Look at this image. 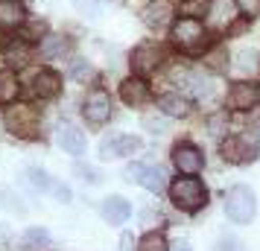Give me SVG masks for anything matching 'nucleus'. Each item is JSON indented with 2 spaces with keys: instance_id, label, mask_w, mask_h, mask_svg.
Listing matches in <instances>:
<instances>
[{
  "instance_id": "nucleus-1",
  "label": "nucleus",
  "mask_w": 260,
  "mask_h": 251,
  "mask_svg": "<svg viewBox=\"0 0 260 251\" xmlns=\"http://www.w3.org/2000/svg\"><path fill=\"white\" fill-rule=\"evenodd\" d=\"M225 213L237 225H248L254 219V213H257V199H254L251 187H246V184L231 187L228 196H225Z\"/></svg>"
},
{
  "instance_id": "nucleus-2",
  "label": "nucleus",
  "mask_w": 260,
  "mask_h": 251,
  "mask_svg": "<svg viewBox=\"0 0 260 251\" xmlns=\"http://www.w3.org/2000/svg\"><path fill=\"white\" fill-rule=\"evenodd\" d=\"M170 199H173L181 210H199V207H205V202H208V190H205V184H202L199 178L187 175V178H176L170 184Z\"/></svg>"
},
{
  "instance_id": "nucleus-3",
  "label": "nucleus",
  "mask_w": 260,
  "mask_h": 251,
  "mask_svg": "<svg viewBox=\"0 0 260 251\" xmlns=\"http://www.w3.org/2000/svg\"><path fill=\"white\" fill-rule=\"evenodd\" d=\"M173 44L184 53H202V47L208 44V32L196 18H181L173 26Z\"/></svg>"
},
{
  "instance_id": "nucleus-4",
  "label": "nucleus",
  "mask_w": 260,
  "mask_h": 251,
  "mask_svg": "<svg viewBox=\"0 0 260 251\" xmlns=\"http://www.w3.org/2000/svg\"><path fill=\"white\" fill-rule=\"evenodd\" d=\"M3 123H6V129H9L15 137H29V134H36V129H38V114L29 105H12V108H6Z\"/></svg>"
},
{
  "instance_id": "nucleus-5",
  "label": "nucleus",
  "mask_w": 260,
  "mask_h": 251,
  "mask_svg": "<svg viewBox=\"0 0 260 251\" xmlns=\"http://www.w3.org/2000/svg\"><path fill=\"white\" fill-rule=\"evenodd\" d=\"M257 152H260V144L254 137H248V134H231L222 144V155L231 164H248V161L257 158Z\"/></svg>"
},
{
  "instance_id": "nucleus-6",
  "label": "nucleus",
  "mask_w": 260,
  "mask_h": 251,
  "mask_svg": "<svg viewBox=\"0 0 260 251\" xmlns=\"http://www.w3.org/2000/svg\"><path fill=\"white\" fill-rule=\"evenodd\" d=\"M161 61H164V50L158 47V44H138V47L132 50V70L138 73V76H149L161 67Z\"/></svg>"
},
{
  "instance_id": "nucleus-7",
  "label": "nucleus",
  "mask_w": 260,
  "mask_h": 251,
  "mask_svg": "<svg viewBox=\"0 0 260 251\" xmlns=\"http://www.w3.org/2000/svg\"><path fill=\"white\" fill-rule=\"evenodd\" d=\"M82 114L91 126H103L108 117H111V96L103 91V88H94L91 94L85 96V105H82Z\"/></svg>"
},
{
  "instance_id": "nucleus-8",
  "label": "nucleus",
  "mask_w": 260,
  "mask_h": 251,
  "mask_svg": "<svg viewBox=\"0 0 260 251\" xmlns=\"http://www.w3.org/2000/svg\"><path fill=\"white\" fill-rule=\"evenodd\" d=\"M126 175H129L132 181L143 184L146 190H152V193H161L167 187V172L161 167H152V164H132V167L126 169Z\"/></svg>"
},
{
  "instance_id": "nucleus-9",
  "label": "nucleus",
  "mask_w": 260,
  "mask_h": 251,
  "mask_svg": "<svg viewBox=\"0 0 260 251\" xmlns=\"http://www.w3.org/2000/svg\"><path fill=\"white\" fill-rule=\"evenodd\" d=\"M260 102V85L254 82H237L228 91V108L234 111H251Z\"/></svg>"
},
{
  "instance_id": "nucleus-10",
  "label": "nucleus",
  "mask_w": 260,
  "mask_h": 251,
  "mask_svg": "<svg viewBox=\"0 0 260 251\" xmlns=\"http://www.w3.org/2000/svg\"><path fill=\"white\" fill-rule=\"evenodd\" d=\"M141 149V140L132 137V134H117V137H106L100 144V158L103 161H111V158H120V155H132Z\"/></svg>"
},
{
  "instance_id": "nucleus-11",
  "label": "nucleus",
  "mask_w": 260,
  "mask_h": 251,
  "mask_svg": "<svg viewBox=\"0 0 260 251\" xmlns=\"http://www.w3.org/2000/svg\"><path fill=\"white\" fill-rule=\"evenodd\" d=\"M173 164H176L184 175H196L202 169V164H205V158H202V152L193 144H181V146H176V152H173Z\"/></svg>"
},
{
  "instance_id": "nucleus-12",
  "label": "nucleus",
  "mask_w": 260,
  "mask_h": 251,
  "mask_svg": "<svg viewBox=\"0 0 260 251\" xmlns=\"http://www.w3.org/2000/svg\"><path fill=\"white\" fill-rule=\"evenodd\" d=\"M56 140H59V146L64 152H71V155H82L85 152V134L79 132L76 126H71V123H61L59 126Z\"/></svg>"
},
{
  "instance_id": "nucleus-13",
  "label": "nucleus",
  "mask_w": 260,
  "mask_h": 251,
  "mask_svg": "<svg viewBox=\"0 0 260 251\" xmlns=\"http://www.w3.org/2000/svg\"><path fill=\"white\" fill-rule=\"evenodd\" d=\"M129 216H132V204L123 196H108L106 202H103V219H106L108 225H123Z\"/></svg>"
},
{
  "instance_id": "nucleus-14",
  "label": "nucleus",
  "mask_w": 260,
  "mask_h": 251,
  "mask_svg": "<svg viewBox=\"0 0 260 251\" xmlns=\"http://www.w3.org/2000/svg\"><path fill=\"white\" fill-rule=\"evenodd\" d=\"M120 99L132 108H141L146 105V99H149V91H146V82L141 79H126V82L120 85Z\"/></svg>"
},
{
  "instance_id": "nucleus-15",
  "label": "nucleus",
  "mask_w": 260,
  "mask_h": 251,
  "mask_svg": "<svg viewBox=\"0 0 260 251\" xmlns=\"http://www.w3.org/2000/svg\"><path fill=\"white\" fill-rule=\"evenodd\" d=\"M32 91L38 96H44V99H53V96H59L61 91V76L56 70H41L36 76V85H32Z\"/></svg>"
},
{
  "instance_id": "nucleus-16",
  "label": "nucleus",
  "mask_w": 260,
  "mask_h": 251,
  "mask_svg": "<svg viewBox=\"0 0 260 251\" xmlns=\"http://www.w3.org/2000/svg\"><path fill=\"white\" fill-rule=\"evenodd\" d=\"M24 24V6L18 0H0V26L3 29H15Z\"/></svg>"
},
{
  "instance_id": "nucleus-17",
  "label": "nucleus",
  "mask_w": 260,
  "mask_h": 251,
  "mask_svg": "<svg viewBox=\"0 0 260 251\" xmlns=\"http://www.w3.org/2000/svg\"><path fill=\"white\" fill-rule=\"evenodd\" d=\"M170 18H173V6L167 0H152L143 9V21L149 26H164V24H170Z\"/></svg>"
},
{
  "instance_id": "nucleus-18",
  "label": "nucleus",
  "mask_w": 260,
  "mask_h": 251,
  "mask_svg": "<svg viewBox=\"0 0 260 251\" xmlns=\"http://www.w3.org/2000/svg\"><path fill=\"white\" fill-rule=\"evenodd\" d=\"M158 105H161V111H164L167 117H187L190 108H193L190 105V99L187 96H181V94H164Z\"/></svg>"
},
{
  "instance_id": "nucleus-19",
  "label": "nucleus",
  "mask_w": 260,
  "mask_h": 251,
  "mask_svg": "<svg viewBox=\"0 0 260 251\" xmlns=\"http://www.w3.org/2000/svg\"><path fill=\"white\" fill-rule=\"evenodd\" d=\"M41 53L44 56H61V53H68V38L64 35H44V44H41Z\"/></svg>"
},
{
  "instance_id": "nucleus-20",
  "label": "nucleus",
  "mask_w": 260,
  "mask_h": 251,
  "mask_svg": "<svg viewBox=\"0 0 260 251\" xmlns=\"http://www.w3.org/2000/svg\"><path fill=\"white\" fill-rule=\"evenodd\" d=\"M237 70H240V76H248V73L257 70V53L254 50H240L237 53Z\"/></svg>"
},
{
  "instance_id": "nucleus-21",
  "label": "nucleus",
  "mask_w": 260,
  "mask_h": 251,
  "mask_svg": "<svg viewBox=\"0 0 260 251\" xmlns=\"http://www.w3.org/2000/svg\"><path fill=\"white\" fill-rule=\"evenodd\" d=\"M47 242H50V234L44 228H29L24 234V245H29V248H44Z\"/></svg>"
},
{
  "instance_id": "nucleus-22",
  "label": "nucleus",
  "mask_w": 260,
  "mask_h": 251,
  "mask_svg": "<svg viewBox=\"0 0 260 251\" xmlns=\"http://www.w3.org/2000/svg\"><path fill=\"white\" fill-rule=\"evenodd\" d=\"M138 251H167V237L164 234H146V237L141 239V248Z\"/></svg>"
},
{
  "instance_id": "nucleus-23",
  "label": "nucleus",
  "mask_w": 260,
  "mask_h": 251,
  "mask_svg": "<svg viewBox=\"0 0 260 251\" xmlns=\"http://www.w3.org/2000/svg\"><path fill=\"white\" fill-rule=\"evenodd\" d=\"M6 61L12 64V67H21L26 61V47H24V41H15V44H9L6 47Z\"/></svg>"
},
{
  "instance_id": "nucleus-24",
  "label": "nucleus",
  "mask_w": 260,
  "mask_h": 251,
  "mask_svg": "<svg viewBox=\"0 0 260 251\" xmlns=\"http://www.w3.org/2000/svg\"><path fill=\"white\" fill-rule=\"evenodd\" d=\"M15 96H18V82H15L9 73L0 76V102H12Z\"/></svg>"
},
{
  "instance_id": "nucleus-25",
  "label": "nucleus",
  "mask_w": 260,
  "mask_h": 251,
  "mask_svg": "<svg viewBox=\"0 0 260 251\" xmlns=\"http://www.w3.org/2000/svg\"><path fill=\"white\" fill-rule=\"evenodd\" d=\"M73 3H76L85 15H100L103 12V6H106L103 0H73Z\"/></svg>"
},
{
  "instance_id": "nucleus-26",
  "label": "nucleus",
  "mask_w": 260,
  "mask_h": 251,
  "mask_svg": "<svg viewBox=\"0 0 260 251\" xmlns=\"http://www.w3.org/2000/svg\"><path fill=\"white\" fill-rule=\"evenodd\" d=\"M237 9L248 18H254V15H260V0H237Z\"/></svg>"
},
{
  "instance_id": "nucleus-27",
  "label": "nucleus",
  "mask_w": 260,
  "mask_h": 251,
  "mask_svg": "<svg viewBox=\"0 0 260 251\" xmlns=\"http://www.w3.org/2000/svg\"><path fill=\"white\" fill-rule=\"evenodd\" d=\"M36 35H41V38L47 35V26L41 24V21H36V24H29V26H26V32H24V38H32V41H38Z\"/></svg>"
},
{
  "instance_id": "nucleus-28",
  "label": "nucleus",
  "mask_w": 260,
  "mask_h": 251,
  "mask_svg": "<svg viewBox=\"0 0 260 251\" xmlns=\"http://www.w3.org/2000/svg\"><path fill=\"white\" fill-rule=\"evenodd\" d=\"M71 73H73V76H79V79H91V76H94L91 64H85V61H76V64L71 67Z\"/></svg>"
},
{
  "instance_id": "nucleus-29",
  "label": "nucleus",
  "mask_w": 260,
  "mask_h": 251,
  "mask_svg": "<svg viewBox=\"0 0 260 251\" xmlns=\"http://www.w3.org/2000/svg\"><path fill=\"white\" fill-rule=\"evenodd\" d=\"M26 178H29V184H32V187H50V181H44L47 175H44L41 169H29V175H26Z\"/></svg>"
},
{
  "instance_id": "nucleus-30",
  "label": "nucleus",
  "mask_w": 260,
  "mask_h": 251,
  "mask_svg": "<svg viewBox=\"0 0 260 251\" xmlns=\"http://www.w3.org/2000/svg\"><path fill=\"white\" fill-rule=\"evenodd\" d=\"M216 251H246V248H243L234 237H225L222 242H219V248H216Z\"/></svg>"
},
{
  "instance_id": "nucleus-31",
  "label": "nucleus",
  "mask_w": 260,
  "mask_h": 251,
  "mask_svg": "<svg viewBox=\"0 0 260 251\" xmlns=\"http://www.w3.org/2000/svg\"><path fill=\"white\" fill-rule=\"evenodd\" d=\"M50 190L56 193L61 202H71V193H68V187H64V184H56V181H50Z\"/></svg>"
},
{
  "instance_id": "nucleus-32",
  "label": "nucleus",
  "mask_w": 260,
  "mask_h": 251,
  "mask_svg": "<svg viewBox=\"0 0 260 251\" xmlns=\"http://www.w3.org/2000/svg\"><path fill=\"white\" fill-rule=\"evenodd\" d=\"M167 251H193V248L187 245V239H176V242L167 245Z\"/></svg>"
},
{
  "instance_id": "nucleus-33",
  "label": "nucleus",
  "mask_w": 260,
  "mask_h": 251,
  "mask_svg": "<svg viewBox=\"0 0 260 251\" xmlns=\"http://www.w3.org/2000/svg\"><path fill=\"white\" fill-rule=\"evenodd\" d=\"M225 53H213L211 56V67H216V70H225Z\"/></svg>"
},
{
  "instance_id": "nucleus-34",
  "label": "nucleus",
  "mask_w": 260,
  "mask_h": 251,
  "mask_svg": "<svg viewBox=\"0 0 260 251\" xmlns=\"http://www.w3.org/2000/svg\"><path fill=\"white\" fill-rule=\"evenodd\" d=\"M193 9H196V12H205V9H208V6H205V0H196V3H187V6H184V12H193Z\"/></svg>"
},
{
  "instance_id": "nucleus-35",
  "label": "nucleus",
  "mask_w": 260,
  "mask_h": 251,
  "mask_svg": "<svg viewBox=\"0 0 260 251\" xmlns=\"http://www.w3.org/2000/svg\"><path fill=\"white\" fill-rule=\"evenodd\" d=\"M120 251H135L132 248V237L129 234H123V239H120Z\"/></svg>"
},
{
  "instance_id": "nucleus-36",
  "label": "nucleus",
  "mask_w": 260,
  "mask_h": 251,
  "mask_svg": "<svg viewBox=\"0 0 260 251\" xmlns=\"http://www.w3.org/2000/svg\"><path fill=\"white\" fill-rule=\"evenodd\" d=\"M251 123H254V126H260V108L254 105V114H251Z\"/></svg>"
}]
</instances>
